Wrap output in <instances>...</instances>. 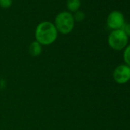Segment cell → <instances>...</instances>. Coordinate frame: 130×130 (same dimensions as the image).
<instances>
[{
    "label": "cell",
    "mask_w": 130,
    "mask_h": 130,
    "mask_svg": "<svg viewBox=\"0 0 130 130\" xmlns=\"http://www.w3.org/2000/svg\"><path fill=\"white\" fill-rule=\"evenodd\" d=\"M28 50H29V54L32 57H38L41 54L42 47H41V44L40 43L35 41L30 44Z\"/></svg>",
    "instance_id": "7"
},
{
    "label": "cell",
    "mask_w": 130,
    "mask_h": 130,
    "mask_svg": "<svg viewBox=\"0 0 130 130\" xmlns=\"http://www.w3.org/2000/svg\"><path fill=\"white\" fill-rule=\"evenodd\" d=\"M114 80L118 84H125L130 80V67L128 65H119L113 72Z\"/></svg>",
    "instance_id": "5"
},
{
    "label": "cell",
    "mask_w": 130,
    "mask_h": 130,
    "mask_svg": "<svg viewBox=\"0 0 130 130\" xmlns=\"http://www.w3.org/2000/svg\"><path fill=\"white\" fill-rule=\"evenodd\" d=\"M122 30L124 31V32L126 34V35L128 37L130 36V22H128L127 24L125 23L124 27H123V28H122Z\"/></svg>",
    "instance_id": "11"
},
{
    "label": "cell",
    "mask_w": 130,
    "mask_h": 130,
    "mask_svg": "<svg viewBox=\"0 0 130 130\" xmlns=\"http://www.w3.org/2000/svg\"><path fill=\"white\" fill-rule=\"evenodd\" d=\"M12 5V0H0V7L9 9Z\"/></svg>",
    "instance_id": "10"
},
{
    "label": "cell",
    "mask_w": 130,
    "mask_h": 130,
    "mask_svg": "<svg viewBox=\"0 0 130 130\" xmlns=\"http://www.w3.org/2000/svg\"><path fill=\"white\" fill-rule=\"evenodd\" d=\"M58 31L54 23L44 21L39 23L35 29V41L41 45H50L57 38Z\"/></svg>",
    "instance_id": "1"
},
{
    "label": "cell",
    "mask_w": 130,
    "mask_h": 130,
    "mask_svg": "<svg viewBox=\"0 0 130 130\" xmlns=\"http://www.w3.org/2000/svg\"><path fill=\"white\" fill-rule=\"evenodd\" d=\"M85 13L82 11H77L75 12L74 15V21L75 22H83L84 19H85Z\"/></svg>",
    "instance_id": "8"
},
{
    "label": "cell",
    "mask_w": 130,
    "mask_h": 130,
    "mask_svg": "<svg viewBox=\"0 0 130 130\" xmlns=\"http://www.w3.org/2000/svg\"><path fill=\"white\" fill-rule=\"evenodd\" d=\"M128 40V36L122 29L113 30L109 35L108 43L112 49L120 51L126 47Z\"/></svg>",
    "instance_id": "3"
},
{
    "label": "cell",
    "mask_w": 130,
    "mask_h": 130,
    "mask_svg": "<svg viewBox=\"0 0 130 130\" xmlns=\"http://www.w3.org/2000/svg\"><path fill=\"white\" fill-rule=\"evenodd\" d=\"M106 23L108 27L112 30L122 29L125 24V17L122 12L119 11H112L109 14Z\"/></svg>",
    "instance_id": "4"
},
{
    "label": "cell",
    "mask_w": 130,
    "mask_h": 130,
    "mask_svg": "<svg viewBox=\"0 0 130 130\" xmlns=\"http://www.w3.org/2000/svg\"><path fill=\"white\" fill-rule=\"evenodd\" d=\"M54 24L58 32L63 35H68L73 31L75 21L74 15L71 12L65 11L57 15Z\"/></svg>",
    "instance_id": "2"
},
{
    "label": "cell",
    "mask_w": 130,
    "mask_h": 130,
    "mask_svg": "<svg viewBox=\"0 0 130 130\" xmlns=\"http://www.w3.org/2000/svg\"><path fill=\"white\" fill-rule=\"evenodd\" d=\"M66 6L69 12H76L79 11L81 6V0H67Z\"/></svg>",
    "instance_id": "6"
},
{
    "label": "cell",
    "mask_w": 130,
    "mask_h": 130,
    "mask_svg": "<svg viewBox=\"0 0 130 130\" xmlns=\"http://www.w3.org/2000/svg\"><path fill=\"white\" fill-rule=\"evenodd\" d=\"M123 57H124V60L126 63V64L128 67H130V45L126 47V48L124 51Z\"/></svg>",
    "instance_id": "9"
}]
</instances>
